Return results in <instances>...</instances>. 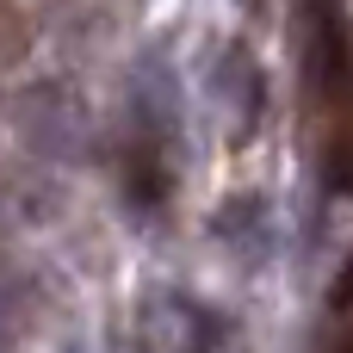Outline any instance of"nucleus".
Listing matches in <instances>:
<instances>
[{
    "label": "nucleus",
    "instance_id": "nucleus-1",
    "mask_svg": "<svg viewBox=\"0 0 353 353\" xmlns=\"http://www.w3.org/2000/svg\"><path fill=\"white\" fill-rule=\"evenodd\" d=\"M341 99H347V105H341V118H335V130H329L323 174H329L335 192H353V93H341Z\"/></svg>",
    "mask_w": 353,
    "mask_h": 353
},
{
    "label": "nucleus",
    "instance_id": "nucleus-2",
    "mask_svg": "<svg viewBox=\"0 0 353 353\" xmlns=\"http://www.w3.org/2000/svg\"><path fill=\"white\" fill-rule=\"evenodd\" d=\"M329 310H335V316H353V254L341 261V273H335V285H329Z\"/></svg>",
    "mask_w": 353,
    "mask_h": 353
},
{
    "label": "nucleus",
    "instance_id": "nucleus-3",
    "mask_svg": "<svg viewBox=\"0 0 353 353\" xmlns=\"http://www.w3.org/2000/svg\"><path fill=\"white\" fill-rule=\"evenodd\" d=\"M19 335H25V323H19V304H12V292H0V353L19 347Z\"/></svg>",
    "mask_w": 353,
    "mask_h": 353
}]
</instances>
